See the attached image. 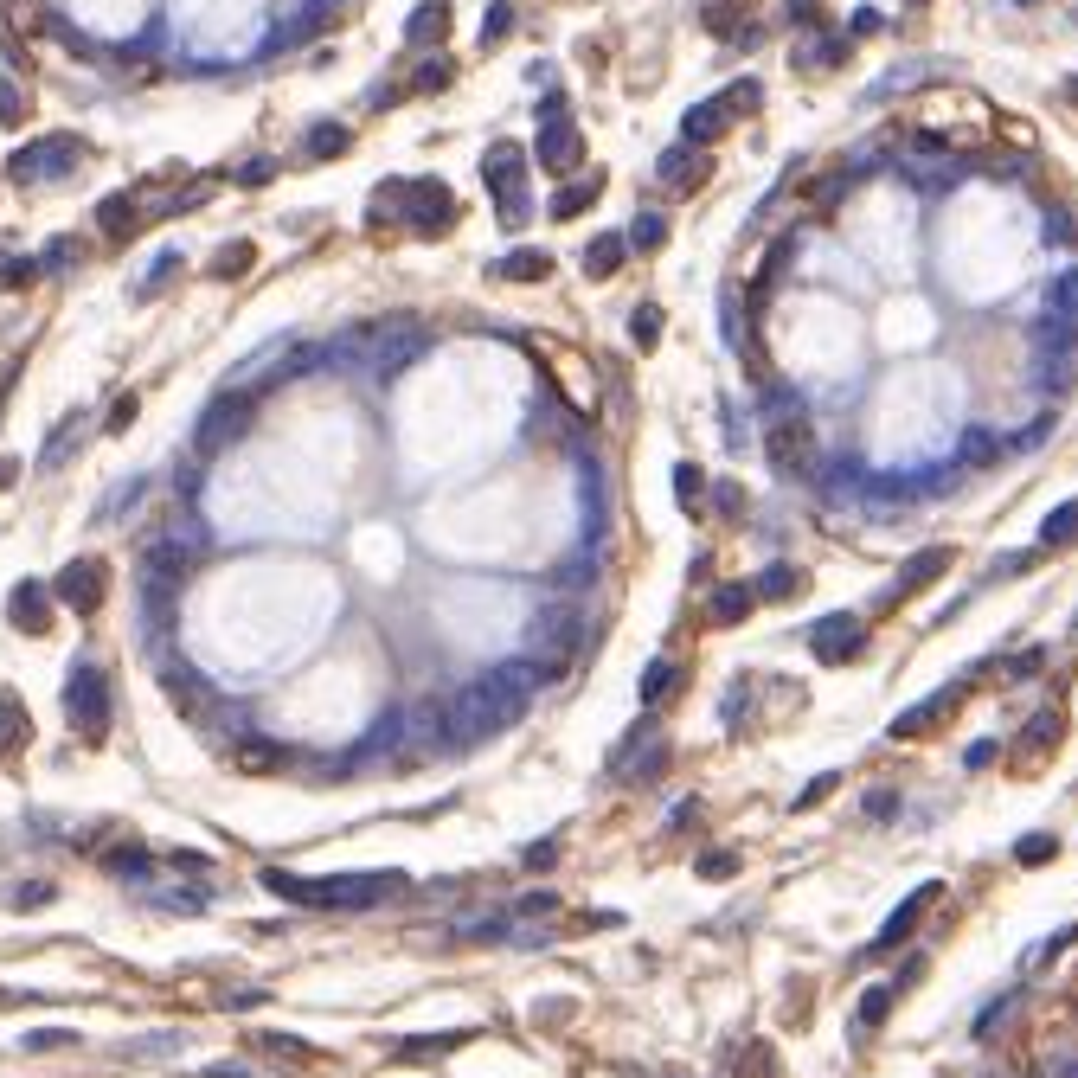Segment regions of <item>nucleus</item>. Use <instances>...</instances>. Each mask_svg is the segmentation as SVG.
Returning <instances> with one entry per match:
<instances>
[{
    "label": "nucleus",
    "mask_w": 1078,
    "mask_h": 1078,
    "mask_svg": "<svg viewBox=\"0 0 1078 1078\" xmlns=\"http://www.w3.org/2000/svg\"><path fill=\"white\" fill-rule=\"evenodd\" d=\"M1040 539H1046V546H1072V539H1078V501H1059L1053 514H1046Z\"/></svg>",
    "instance_id": "c85d7f7f"
},
{
    "label": "nucleus",
    "mask_w": 1078,
    "mask_h": 1078,
    "mask_svg": "<svg viewBox=\"0 0 1078 1078\" xmlns=\"http://www.w3.org/2000/svg\"><path fill=\"white\" fill-rule=\"evenodd\" d=\"M546 270H552L546 251H514V257H501V276H507V283H539Z\"/></svg>",
    "instance_id": "cd10ccee"
},
{
    "label": "nucleus",
    "mask_w": 1078,
    "mask_h": 1078,
    "mask_svg": "<svg viewBox=\"0 0 1078 1078\" xmlns=\"http://www.w3.org/2000/svg\"><path fill=\"white\" fill-rule=\"evenodd\" d=\"M860 642H867V623H860V616H822V623L809 629V649L822 661H854Z\"/></svg>",
    "instance_id": "f8f14e48"
},
{
    "label": "nucleus",
    "mask_w": 1078,
    "mask_h": 1078,
    "mask_svg": "<svg viewBox=\"0 0 1078 1078\" xmlns=\"http://www.w3.org/2000/svg\"><path fill=\"white\" fill-rule=\"evenodd\" d=\"M347 142H353V135L341 129V122H315V129H308V148H302V154H308V161H328V154H347Z\"/></svg>",
    "instance_id": "bb28decb"
},
{
    "label": "nucleus",
    "mask_w": 1078,
    "mask_h": 1078,
    "mask_svg": "<svg viewBox=\"0 0 1078 1078\" xmlns=\"http://www.w3.org/2000/svg\"><path fill=\"white\" fill-rule=\"evenodd\" d=\"M482 180L488 193L501 199V225H520L527 219V148L520 142H495L482 161Z\"/></svg>",
    "instance_id": "39448f33"
},
{
    "label": "nucleus",
    "mask_w": 1078,
    "mask_h": 1078,
    "mask_svg": "<svg viewBox=\"0 0 1078 1078\" xmlns=\"http://www.w3.org/2000/svg\"><path fill=\"white\" fill-rule=\"evenodd\" d=\"M26 1046H33V1053H58V1046H77L71 1034H58V1027H45V1034H26Z\"/></svg>",
    "instance_id": "79ce46f5"
},
{
    "label": "nucleus",
    "mask_w": 1078,
    "mask_h": 1078,
    "mask_svg": "<svg viewBox=\"0 0 1078 1078\" xmlns=\"http://www.w3.org/2000/svg\"><path fill=\"white\" fill-rule=\"evenodd\" d=\"M892 995H899V989H886V982L860 995V1027H880V1021H886V1008H892Z\"/></svg>",
    "instance_id": "4c0bfd02"
},
{
    "label": "nucleus",
    "mask_w": 1078,
    "mask_h": 1078,
    "mask_svg": "<svg viewBox=\"0 0 1078 1078\" xmlns=\"http://www.w3.org/2000/svg\"><path fill=\"white\" fill-rule=\"evenodd\" d=\"M97 225L110 231V238H122V231H135V225H142V206H135V193H116V199H103V206H97Z\"/></svg>",
    "instance_id": "b1692460"
},
{
    "label": "nucleus",
    "mask_w": 1078,
    "mask_h": 1078,
    "mask_svg": "<svg viewBox=\"0 0 1078 1078\" xmlns=\"http://www.w3.org/2000/svg\"><path fill=\"white\" fill-rule=\"evenodd\" d=\"M264 886L289 905H315V912H366V905L405 892V873H334V880H296V873H264Z\"/></svg>",
    "instance_id": "f257e3e1"
},
{
    "label": "nucleus",
    "mask_w": 1078,
    "mask_h": 1078,
    "mask_svg": "<svg viewBox=\"0 0 1078 1078\" xmlns=\"http://www.w3.org/2000/svg\"><path fill=\"white\" fill-rule=\"evenodd\" d=\"M726 129H732V110H726V97H713V103H700V110H687V116H681V135H687V148H706V142H719Z\"/></svg>",
    "instance_id": "a211bd4d"
},
{
    "label": "nucleus",
    "mask_w": 1078,
    "mask_h": 1078,
    "mask_svg": "<svg viewBox=\"0 0 1078 1078\" xmlns=\"http://www.w3.org/2000/svg\"><path fill=\"white\" fill-rule=\"evenodd\" d=\"M270 174H276V161H251V167H244V187H264Z\"/></svg>",
    "instance_id": "603ef678"
},
{
    "label": "nucleus",
    "mask_w": 1078,
    "mask_h": 1078,
    "mask_svg": "<svg viewBox=\"0 0 1078 1078\" xmlns=\"http://www.w3.org/2000/svg\"><path fill=\"white\" fill-rule=\"evenodd\" d=\"M957 700H963V687H944V693H931V700H918V713L892 719V738H924L944 713H957Z\"/></svg>",
    "instance_id": "f3484780"
},
{
    "label": "nucleus",
    "mask_w": 1078,
    "mask_h": 1078,
    "mask_svg": "<svg viewBox=\"0 0 1078 1078\" xmlns=\"http://www.w3.org/2000/svg\"><path fill=\"white\" fill-rule=\"evenodd\" d=\"M1066 97H1072V103H1078V77H1072V84H1066Z\"/></svg>",
    "instance_id": "4d7b16f0"
},
{
    "label": "nucleus",
    "mask_w": 1078,
    "mask_h": 1078,
    "mask_svg": "<svg viewBox=\"0 0 1078 1078\" xmlns=\"http://www.w3.org/2000/svg\"><path fill=\"white\" fill-rule=\"evenodd\" d=\"M437 84H450V65H424L418 71V90H437Z\"/></svg>",
    "instance_id": "09e8293b"
},
{
    "label": "nucleus",
    "mask_w": 1078,
    "mask_h": 1078,
    "mask_svg": "<svg viewBox=\"0 0 1078 1078\" xmlns=\"http://www.w3.org/2000/svg\"><path fill=\"white\" fill-rule=\"evenodd\" d=\"M770 462L783 475L790 469H809V430H803V405H783L770 411Z\"/></svg>",
    "instance_id": "9d476101"
},
{
    "label": "nucleus",
    "mask_w": 1078,
    "mask_h": 1078,
    "mask_svg": "<svg viewBox=\"0 0 1078 1078\" xmlns=\"http://www.w3.org/2000/svg\"><path fill=\"white\" fill-rule=\"evenodd\" d=\"M623 257H629V244L616 238V231H604V238L584 244V276H616V270H623Z\"/></svg>",
    "instance_id": "4be33fe9"
},
{
    "label": "nucleus",
    "mask_w": 1078,
    "mask_h": 1078,
    "mask_svg": "<svg viewBox=\"0 0 1078 1078\" xmlns=\"http://www.w3.org/2000/svg\"><path fill=\"white\" fill-rule=\"evenodd\" d=\"M231 758H238V770H251V777H270V770L289 764V751L270 745V738H238V745H231Z\"/></svg>",
    "instance_id": "6ab92c4d"
},
{
    "label": "nucleus",
    "mask_w": 1078,
    "mask_h": 1078,
    "mask_svg": "<svg viewBox=\"0 0 1078 1078\" xmlns=\"http://www.w3.org/2000/svg\"><path fill=\"white\" fill-rule=\"evenodd\" d=\"M392 206V212H405V225L411 231H450L456 225V199H450V187L443 180H392V187H379V212Z\"/></svg>",
    "instance_id": "7ed1b4c3"
},
{
    "label": "nucleus",
    "mask_w": 1078,
    "mask_h": 1078,
    "mask_svg": "<svg viewBox=\"0 0 1078 1078\" xmlns=\"http://www.w3.org/2000/svg\"><path fill=\"white\" fill-rule=\"evenodd\" d=\"M629 334H636V347H655V341H661V308L642 302L636 315H629Z\"/></svg>",
    "instance_id": "f704fd0d"
},
{
    "label": "nucleus",
    "mask_w": 1078,
    "mask_h": 1078,
    "mask_svg": "<svg viewBox=\"0 0 1078 1078\" xmlns=\"http://www.w3.org/2000/svg\"><path fill=\"white\" fill-rule=\"evenodd\" d=\"M45 899H52V886H20L13 892V905H45Z\"/></svg>",
    "instance_id": "864d4df0"
},
{
    "label": "nucleus",
    "mask_w": 1078,
    "mask_h": 1078,
    "mask_svg": "<svg viewBox=\"0 0 1078 1078\" xmlns=\"http://www.w3.org/2000/svg\"><path fill=\"white\" fill-rule=\"evenodd\" d=\"M674 495H681V507H687V514L700 507V495H706V475L693 469V462H681V469H674Z\"/></svg>",
    "instance_id": "c9c22d12"
},
{
    "label": "nucleus",
    "mask_w": 1078,
    "mask_h": 1078,
    "mask_svg": "<svg viewBox=\"0 0 1078 1078\" xmlns=\"http://www.w3.org/2000/svg\"><path fill=\"white\" fill-rule=\"evenodd\" d=\"M244 418H251V398H244V392L212 398V411H206V418H199V430H193V450H199V456H219V443L238 437Z\"/></svg>",
    "instance_id": "1a4fd4ad"
},
{
    "label": "nucleus",
    "mask_w": 1078,
    "mask_h": 1078,
    "mask_svg": "<svg viewBox=\"0 0 1078 1078\" xmlns=\"http://www.w3.org/2000/svg\"><path fill=\"white\" fill-rule=\"evenodd\" d=\"M944 572H950V546H924V552H918V559H912V565H905V572H899V578H892V591H886V610H899V604H912V597H918V591H931V584H937V578H944Z\"/></svg>",
    "instance_id": "9b49d317"
},
{
    "label": "nucleus",
    "mask_w": 1078,
    "mask_h": 1078,
    "mask_svg": "<svg viewBox=\"0 0 1078 1078\" xmlns=\"http://www.w3.org/2000/svg\"><path fill=\"white\" fill-rule=\"evenodd\" d=\"M1059 732H1066V719H1059V706H1046V713H1034V719H1027V732L1014 738V751H1021V758H1034V751H1046Z\"/></svg>",
    "instance_id": "5701e85b"
},
{
    "label": "nucleus",
    "mask_w": 1078,
    "mask_h": 1078,
    "mask_svg": "<svg viewBox=\"0 0 1078 1078\" xmlns=\"http://www.w3.org/2000/svg\"><path fill=\"white\" fill-rule=\"evenodd\" d=\"M661 238H668V219H661V212H636V225H629L623 244H636V251H661Z\"/></svg>",
    "instance_id": "7c9ffc66"
},
{
    "label": "nucleus",
    "mask_w": 1078,
    "mask_h": 1078,
    "mask_svg": "<svg viewBox=\"0 0 1078 1078\" xmlns=\"http://www.w3.org/2000/svg\"><path fill=\"white\" fill-rule=\"evenodd\" d=\"M790 20H822V0H790Z\"/></svg>",
    "instance_id": "5fc2aeb1"
},
{
    "label": "nucleus",
    "mask_w": 1078,
    "mask_h": 1078,
    "mask_svg": "<svg viewBox=\"0 0 1078 1078\" xmlns=\"http://www.w3.org/2000/svg\"><path fill=\"white\" fill-rule=\"evenodd\" d=\"M700 873H706V880H732V873H738V854H706Z\"/></svg>",
    "instance_id": "a19ab883"
},
{
    "label": "nucleus",
    "mask_w": 1078,
    "mask_h": 1078,
    "mask_svg": "<svg viewBox=\"0 0 1078 1078\" xmlns=\"http://www.w3.org/2000/svg\"><path fill=\"white\" fill-rule=\"evenodd\" d=\"M26 738H33V719H26V706L13 700V693H0V758L26 751Z\"/></svg>",
    "instance_id": "aec40b11"
},
{
    "label": "nucleus",
    "mask_w": 1078,
    "mask_h": 1078,
    "mask_svg": "<svg viewBox=\"0 0 1078 1078\" xmlns=\"http://www.w3.org/2000/svg\"><path fill=\"white\" fill-rule=\"evenodd\" d=\"M584 161V142H578V129L565 116H552L546 129H539V167L546 174H572V167Z\"/></svg>",
    "instance_id": "ddd939ff"
},
{
    "label": "nucleus",
    "mask_w": 1078,
    "mask_h": 1078,
    "mask_svg": "<svg viewBox=\"0 0 1078 1078\" xmlns=\"http://www.w3.org/2000/svg\"><path fill=\"white\" fill-rule=\"evenodd\" d=\"M597 187H604V174H591V180H572V187H559V199H552V219H578V212L597 199Z\"/></svg>",
    "instance_id": "393cba45"
},
{
    "label": "nucleus",
    "mask_w": 1078,
    "mask_h": 1078,
    "mask_svg": "<svg viewBox=\"0 0 1078 1078\" xmlns=\"http://www.w3.org/2000/svg\"><path fill=\"white\" fill-rule=\"evenodd\" d=\"M103 867H110V873H148V847H142V841H129V847H116V854L103 860Z\"/></svg>",
    "instance_id": "58836bf2"
},
{
    "label": "nucleus",
    "mask_w": 1078,
    "mask_h": 1078,
    "mask_svg": "<svg viewBox=\"0 0 1078 1078\" xmlns=\"http://www.w3.org/2000/svg\"><path fill=\"white\" fill-rule=\"evenodd\" d=\"M161 687H167V700H174L180 713H206V706H199V681H193V668H161Z\"/></svg>",
    "instance_id": "a878e982"
},
{
    "label": "nucleus",
    "mask_w": 1078,
    "mask_h": 1078,
    "mask_svg": "<svg viewBox=\"0 0 1078 1078\" xmlns=\"http://www.w3.org/2000/svg\"><path fill=\"white\" fill-rule=\"evenodd\" d=\"M892 809H899V796H892V790H873V796H867V815H880V822H886Z\"/></svg>",
    "instance_id": "49530a36"
},
{
    "label": "nucleus",
    "mask_w": 1078,
    "mask_h": 1078,
    "mask_svg": "<svg viewBox=\"0 0 1078 1078\" xmlns=\"http://www.w3.org/2000/svg\"><path fill=\"white\" fill-rule=\"evenodd\" d=\"M1053 1078H1078V1053H1072V1059H1059V1066H1053Z\"/></svg>",
    "instance_id": "6e6d98bb"
},
{
    "label": "nucleus",
    "mask_w": 1078,
    "mask_h": 1078,
    "mask_svg": "<svg viewBox=\"0 0 1078 1078\" xmlns=\"http://www.w3.org/2000/svg\"><path fill=\"white\" fill-rule=\"evenodd\" d=\"M533 649L552 655V668L572 661L584 649V610L578 604H546V610H539V623H533Z\"/></svg>",
    "instance_id": "0eeeda50"
},
{
    "label": "nucleus",
    "mask_w": 1078,
    "mask_h": 1078,
    "mask_svg": "<svg viewBox=\"0 0 1078 1078\" xmlns=\"http://www.w3.org/2000/svg\"><path fill=\"white\" fill-rule=\"evenodd\" d=\"M520 713H527V700H514V693L495 687V681H475V687H462L456 700H443V738H450V745H482V738L507 732Z\"/></svg>",
    "instance_id": "f03ea898"
},
{
    "label": "nucleus",
    "mask_w": 1078,
    "mask_h": 1078,
    "mask_svg": "<svg viewBox=\"0 0 1078 1078\" xmlns=\"http://www.w3.org/2000/svg\"><path fill=\"white\" fill-rule=\"evenodd\" d=\"M7 623L13 629H26V636H45L52 629V604H45V584H13V597H7Z\"/></svg>",
    "instance_id": "2eb2a0df"
},
{
    "label": "nucleus",
    "mask_w": 1078,
    "mask_h": 1078,
    "mask_svg": "<svg viewBox=\"0 0 1078 1078\" xmlns=\"http://www.w3.org/2000/svg\"><path fill=\"white\" fill-rule=\"evenodd\" d=\"M77 161H84V148H77L71 135H45V142H26L20 154H13L7 174L20 180V187H45V180H65Z\"/></svg>",
    "instance_id": "423d86ee"
},
{
    "label": "nucleus",
    "mask_w": 1078,
    "mask_h": 1078,
    "mask_svg": "<svg viewBox=\"0 0 1078 1078\" xmlns=\"http://www.w3.org/2000/svg\"><path fill=\"white\" fill-rule=\"evenodd\" d=\"M1021 7H1034V0H1021Z\"/></svg>",
    "instance_id": "13d9d810"
},
{
    "label": "nucleus",
    "mask_w": 1078,
    "mask_h": 1078,
    "mask_svg": "<svg viewBox=\"0 0 1078 1078\" xmlns=\"http://www.w3.org/2000/svg\"><path fill=\"white\" fill-rule=\"evenodd\" d=\"M706 174H713V161H706L700 148H668V154L655 161V180H661L668 193H693Z\"/></svg>",
    "instance_id": "4468645a"
},
{
    "label": "nucleus",
    "mask_w": 1078,
    "mask_h": 1078,
    "mask_svg": "<svg viewBox=\"0 0 1078 1078\" xmlns=\"http://www.w3.org/2000/svg\"><path fill=\"white\" fill-rule=\"evenodd\" d=\"M129 418H135V392H122V398H116V411H110V430H122Z\"/></svg>",
    "instance_id": "8fccbe9b"
},
{
    "label": "nucleus",
    "mask_w": 1078,
    "mask_h": 1078,
    "mask_svg": "<svg viewBox=\"0 0 1078 1078\" xmlns=\"http://www.w3.org/2000/svg\"><path fill=\"white\" fill-rule=\"evenodd\" d=\"M1053 854H1059L1053 835H1021V841H1014V860H1021V867H1046Z\"/></svg>",
    "instance_id": "72a5a7b5"
},
{
    "label": "nucleus",
    "mask_w": 1078,
    "mask_h": 1078,
    "mask_svg": "<svg viewBox=\"0 0 1078 1078\" xmlns=\"http://www.w3.org/2000/svg\"><path fill=\"white\" fill-rule=\"evenodd\" d=\"M552 854H559V841H533L527 847V867H552Z\"/></svg>",
    "instance_id": "de8ad7c7"
},
{
    "label": "nucleus",
    "mask_w": 1078,
    "mask_h": 1078,
    "mask_svg": "<svg viewBox=\"0 0 1078 1078\" xmlns=\"http://www.w3.org/2000/svg\"><path fill=\"white\" fill-rule=\"evenodd\" d=\"M507 26H514V13H507V7H495V13H488V20H482V39H501Z\"/></svg>",
    "instance_id": "c03bdc74"
},
{
    "label": "nucleus",
    "mask_w": 1078,
    "mask_h": 1078,
    "mask_svg": "<svg viewBox=\"0 0 1078 1078\" xmlns=\"http://www.w3.org/2000/svg\"><path fill=\"white\" fill-rule=\"evenodd\" d=\"M443 33H450V7H443V0H424V7L405 20V39H411V45H437Z\"/></svg>",
    "instance_id": "412c9836"
},
{
    "label": "nucleus",
    "mask_w": 1078,
    "mask_h": 1078,
    "mask_svg": "<svg viewBox=\"0 0 1078 1078\" xmlns=\"http://www.w3.org/2000/svg\"><path fill=\"white\" fill-rule=\"evenodd\" d=\"M931 899H937V886H931V880H924V886L912 892V899H905V905H899V912H892V918L880 924V937H873V950H892V944H905V937H912V931H918V918H924V912H931Z\"/></svg>",
    "instance_id": "dca6fc26"
},
{
    "label": "nucleus",
    "mask_w": 1078,
    "mask_h": 1078,
    "mask_svg": "<svg viewBox=\"0 0 1078 1078\" xmlns=\"http://www.w3.org/2000/svg\"><path fill=\"white\" fill-rule=\"evenodd\" d=\"M52 591H58V604H65V610L90 616V610H103V597H110V572H103V559H90V552H84V559H71L65 572H58Z\"/></svg>",
    "instance_id": "6e6552de"
},
{
    "label": "nucleus",
    "mask_w": 1078,
    "mask_h": 1078,
    "mask_svg": "<svg viewBox=\"0 0 1078 1078\" xmlns=\"http://www.w3.org/2000/svg\"><path fill=\"white\" fill-rule=\"evenodd\" d=\"M0 116L20 122V90H13V84H0Z\"/></svg>",
    "instance_id": "3c124183"
},
{
    "label": "nucleus",
    "mask_w": 1078,
    "mask_h": 1078,
    "mask_svg": "<svg viewBox=\"0 0 1078 1078\" xmlns=\"http://www.w3.org/2000/svg\"><path fill=\"white\" fill-rule=\"evenodd\" d=\"M835 790H841V777H835V770H822V777H809V790L796 796V809H815V803H828Z\"/></svg>",
    "instance_id": "ea45409f"
},
{
    "label": "nucleus",
    "mask_w": 1078,
    "mask_h": 1078,
    "mask_svg": "<svg viewBox=\"0 0 1078 1078\" xmlns=\"http://www.w3.org/2000/svg\"><path fill=\"white\" fill-rule=\"evenodd\" d=\"M251 257H257V251H251L244 238H238V244H225V251L212 257V276H244V270H251Z\"/></svg>",
    "instance_id": "e433bc0d"
},
{
    "label": "nucleus",
    "mask_w": 1078,
    "mask_h": 1078,
    "mask_svg": "<svg viewBox=\"0 0 1078 1078\" xmlns=\"http://www.w3.org/2000/svg\"><path fill=\"white\" fill-rule=\"evenodd\" d=\"M963 456H969V462H989V456H995V443L976 430V437H963Z\"/></svg>",
    "instance_id": "a18cd8bd"
},
{
    "label": "nucleus",
    "mask_w": 1078,
    "mask_h": 1078,
    "mask_svg": "<svg viewBox=\"0 0 1078 1078\" xmlns=\"http://www.w3.org/2000/svg\"><path fill=\"white\" fill-rule=\"evenodd\" d=\"M65 719L71 732L84 738V745H97L103 732H110V681H103L97 661H77L71 681H65Z\"/></svg>",
    "instance_id": "20e7f679"
},
{
    "label": "nucleus",
    "mask_w": 1078,
    "mask_h": 1078,
    "mask_svg": "<svg viewBox=\"0 0 1078 1078\" xmlns=\"http://www.w3.org/2000/svg\"><path fill=\"white\" fill-rule=\"evenodd\" d=\"M1008 1008H1014V995H1001V1001H989V1008H982V1014H976V1034H995V1021H1001V1014H1008Z\"/></svg>",
    "instance_id": "37998d69"
},
{
    "label": "nucleus",
    "mask_w": 1078,
    "mask_h": 1078,
    "mask_svg": "<svg viewBox=\"0 0 1078 1078\" xmlns=\"http://www.w3.org/2000/svg\"><path fill=\"white\" fill-rule=\"evenodd\" d=\"M796 591H803V578H796L790 565H770V572L751 584V597H796Z\"/></svg>",
    "instance_id": "473e14b6"
},
{
    "label": "nucleus",
    "mask_w": 1078,
    "mask_h": 1078,
    "mask_svg": "<svg viewBox=\"0 0 1078 1078\" xmlns=\"http://www.w3.org/2000/svg\"><path fill=\"white\" fill-rule=\"evenodd\" d=\"M751 604H758V597H751V584H726V591L713 597V623H738Z\"/></svg>",
    "instance_id": "2f4dec72"
},
{
    "label": "nucleus",
    "mask_w": 1078,
    "mask_h": 1078,
    "mask_svg": "<svg viewBox=\"0 0 1078 1078\" xmlns=\"http://www.w3.org/2000/svg\"><path fill=\"white\" fill-rule=\"evenodd\" d=\"M674 681H681V668H674V661H655V668L642 674V706H661L674 693Z\"/></svg>",
    "instance_id": "c756f323"
}]
</instances>
